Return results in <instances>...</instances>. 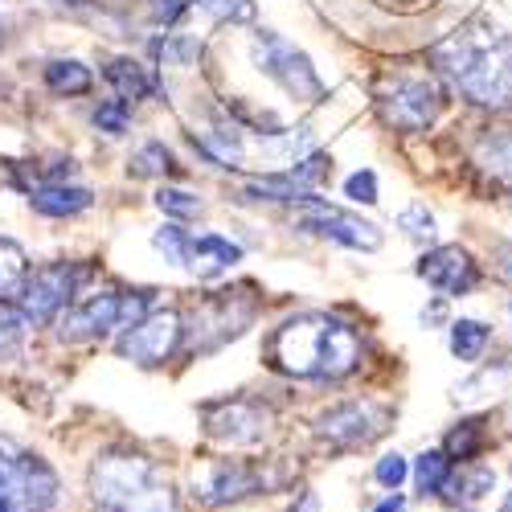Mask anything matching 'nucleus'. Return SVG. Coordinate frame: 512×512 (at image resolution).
Returning a JSON list of instances; mask_svg holds the SVG:
<instances>
[{
	"instance_id": "16",
	"label": "nucleus",
	"mask_w": 512,
	"mask_h": 512,
	"mask_svg": "<svg viewBox=\"0 0 512 512\" xmlns=\"http://www.w3.org/2000/svg\"><path fill=\"white\" fill-rule=\"evenodd\" d=\"M472 160L496 189L512 193V127H492V132H484L476 140Z\"/></svg>"
},
{
	"instance_id": "36",
	"label": "nucleus",
	"mask_w": 512,
	"mask_h": 512,
	"mask_svg": "<svg viewBox=\"0 0 512 512\" xmlns=\"http://www.w3.org/2000/svg\"><path fill=\"white\" fill-rule=\"evenodd\" d=\"M373 512H402V496H398V492H394V496H386V500H381Z\"/></svg>"
},
{
	"instance_id": "31",
	"label": "nucleus",
	"mask_w": 512,
	"mask_h": 512,
	"mask_svg": "<svg viewBox=\"0 0 512 512\" xmlns=\"http://www.w3.org/2000/svg\"><path fill=\"white\" fill-rule=\"evenodd\" d=\"M406 476H410V463H406V455H398V451L381 455L377 467H373V480H377L381 488H390V492H398Z\"/></svg>"
},
{
	"instance_id": "38",
	"label": "nucleus",
	"mask_w": 512,
	"mask_h": 512,
	"mask_svg": "<svg viewBox=\"0 0 512 512\" xmlns=\"http://www.w3.org/2000/svg\"><path fill=\"white\" fill-rule=\"evenodd\" d=\"M504 512H512V492H508V500H504Z\"/></svg>"
},
{
	"instance_id": "28",
	"label": "nucleus",
	"mask_w": 512,
	"mask_h": 512,
	"mask_svg": "<svg viewBox=\"0 0 512 512\" xmlns=\"http://www.w3.org/2000/svg\"><path fill=\"white\" fill-rule=\"evenodd\" d=\"M197 9L213 21H230V25H246L254 21V0H197Z\"/></svg>"
},
{
	"instance_id": "3",
	"label": "nucleus",
	"mask_w": 512,
	"mask_h": 512,
	"mask_svg": "<svg viewBox=\"0 0 512 512\" xmlns=\"http://www.w3.org/2000/svg\"><path fill=\"white\" fill-rule=\"evenodd\" d=\"M99 512H177V484L144 451H107L87 476Z\"/></svg>"
},
{
	"instance_id": "17",
	"label": "nucleus",
	"mask_w": 512,
	"mask_h": 512,
	"mask_svg": "<svg viewBox=\"0 0 512 512\" xmlns=\"http://www.w3.org/2000/svg\"><path fill=\"white\" fill-rule=\"evenodd\" d=\"M242 254L246 250L238 242L222 238V234H197L193 250H189V271L201 275V279H218V275H226L230 267L242 263Z\"/></svg>"
},
{
	"instance_id": "33",
	"label": "nucleus",
	"mask_w": 512,
	"mask_h": 512,
	"mask_svg": "<svg viewBox=\"0 0 512 512\" xmlns=\"http://www.w3.org/2000/svg\"><path fill=\"white\" fill-rule=\"evenodd\" d=\"M345 197L353 205H377V177H373V168H361V173H353L345 181Z\"/></svg>"
},
{
	"instance_id": "14",
	"label": "nucleus",
	"mask_w": 512,
	"mask_h": 512,
	"mask_svg": "<svg viewBox=\"0 0 512 512\" xmlns=\"http://www.w3.org/2000/svg\"><path fill=\"white\" fill-rule=\"evenodd\" d=\"M304 205H308V213H300V222H295L304 234L340 242L349 250H377L381 246V230L373 222H361V218H353V213H345V209L324 205L320 197H308Z\"/></svg>"
},
{
	"instance_id": "19",
	"label": "nucleus",
	"mask_w": 512,
	"mask_h": 512,
	"mask_svg": "<svg viewBox=\"0 0 512 512\" xmlns=\"http://www.w3.org/2000/svg\"><path fill=\"white\" fill-rule=\"evenodd\" d=\"M103 78L115 87V95L127 99V103L148 99V95L160 91V82L148 74V66H140V62H132V58H111L107 70H103Z\"/></svg>"
},
{
	"instance_id": "10",
	"label": "nucleus",
	"mask_w": 512,
	"mask_h": 512,
	"mask_svg": "<svg viewBox=\"0 0 512 512\" xmlns=\"http://www.w3.org/2000/svg\"><path fill=\"white\" fill-rule=\"evenodd\" d=\"M181 340H185V324L177 312H148L144 320L115 336V353L140 369H156L181 349Z\"/></svg>"
},
{
	"instance_id": "37",
	"label": "nucleus",
	"mask_w": 512,
	"mask_h": 512,
	"mask_svg": "<svg viewBox=\"0 0 512 512\" xmlns=\"http://www.w3.org/2000/svg\"><path fill=\"white\" fill-rule=\"evenodd\" d=\"M500 271L512 279V246H500Z\"/></svg>"
},
{
	"instance_id": "15",
	"label": "nucleus",
	"mask_w": 512,
	"mask_h": 512,
	"mask_svg": "<svg viewBox=\"0 0 512 512\" xmlns=\"http://www.w3.org/2000/svg\"><path fill=\"white\" fill-rule=\"evenodd\" d=\"M418 279H426L439 295H472L480 287V263L463 246H435L418 259Z\"/></svg>"
},
{
	"instance_id": "6",
	"label": "nucleus",
	"mask_w": 512,
	"mask_h": 512,
	"mask_svg": "<svg viewBox=\"0 0 512 512\" xmlns=\"http://www.w3.org/2000/svg\"><path fill=\"white\" fill-rule=\"evenodd\" d=\"M62 496L58 472L37 451L0 439V500L13 512H50Z\"/></svg>"
},
{
	"instance_id": "22",
	"label": "nucleus",
	"mask_w": 512,
	"mask_h": 512,
	"mask_svg": "<svg viewBox=\"0 0 512 512\" xmlns=\"http://www.w3.org/2000/svg\"><path fill=\"white\" fill-rule=\"evenodd\" d=\"M488 345H492V328L484 320H455L451 324V353L459 361H467V365L480 361Z\"/></svg>"
},
{
	"instance_id": "2",
	"label": "nucleus",
	"mask_w": 512,
	"mask_h": 512,
	"mask_svg": "<svg viewBox=\"0 0 512 512\" xmlns=\"http://www.w3.org/2000/svg\"><path fill=\"white\" fill-rule=\"evenodd\" d=\"M431 62L467 103L512 111V33L496 25H467L439 41Z\"/></svg>"
},
{
	"instance_id": "29",
	"label": "nucleus",
	"mask_w": 512,
	"mask_h": 512,
	"mask_svg": "<svg viewBox=\"0 0 512 512\" xmlns=\"http://www.w3.org/2000/svg\"><path fill=\"white\" fill-rule=\"evenodd\" d=\"M95 127L107 136H123L127 127H132V103L127 99H107L95 107Z\"/></svg>"
},
{
	"instance_id": "21",
	"label": "nucleus",
	"mask_w": 512,
	"mask_h": 512,
	"mask_svg": "<svg viewBox=\"0 0 512 512\" xmlns=\"http://www.w3.org/2000/svg\"><path fill=\"white\" fill-rule=\"evenodd\" d=\"M451 459H447V451H422L418 459H414V484H418V492L422 496H443L447 488H451Z\"/></svg>"
},
{
	"instance_id": "23",
	"label": "nucleus",
	"mask_w": 512,
	"mask_h": 512,
	"mask_svg": "<svg viewBox=\"0 0 512 512\" xmlns=\"http://www.w3.org/2000/svg\"><path fill=\"white\" fill-rule=\"evenodd\" d=\"M25 279H29L25 250L13 238H0V300H17Z\"/></svg>"
},
{
	"instance_id": "24",
	"label": "nucleus",
	"mask_w": 512,
	"mask_h": 512,
	"mask_svg": "<svg viewBox=\"0 0 512 512\" xmlns=\"http://www.w3.org/2000/svg\"><path fill=\"white\" fill-rule=\"evenodd\" d=\"M484 443H488L484 418H467V422H459L455 431L443 439V451H447V459H459V463H467V459H476V455L484 451Z\"/></svg>"
},
{
	"instance_id": "30",
	"label": "nucleus",
	"mask_w": 512,
	"mask_h": 512,
	"mask_svg": "<svg viewBox=\"0 0 512 512\" xmlns=\"http://www.w3.org/2000/svg\"><path fill=\"white\" fill-rule=\"evenodd\" d=\"M398 226H402L406 238H414V242H431V238H435V218H431V209H426L422 201H414V205H406V209L398 213Z\"/></svg>"
},
{
	"instance_id": "5",
	"label": "nucleus",
	"mask_w": 512,
	"mask_h": 512,
	"mask_svg": "<svg viewBox=\"0 0 512 512\" xmlns=\"http://www.w3.org/2000/svg\"><path fill=\"white\" fill-rule=\"evenodd\" d=\"M263 312V295H254V287H230V291H213L193 308V324L185 328L189 340L181 345L193 353V357H205V353H218L226 340L242 336L254 320Z\"/></svg>"
},
{
	"instance_id": "7",
	"label": "nucleus",
	"mask_w": 512,
	"mask_h": 512,
	"mask_svg": "<svg viewBox=\"0 0 512 512\" xmlns=\"http://www.w3.org/2000/svg\"><path fill=\"white\" fill-rule=\"evenodd\" d=\"M250 58H254V66H259L271 82H279L291 99H304V103H324L328 99L312 58L295 46V41H287L283 33L259 29V33H254V41H250Z\"/></svg>"
},
{
	"instance_id": "13",
	"label": "nucleus",
	"mask_w": 512,
	"mask_h": 512,
	"mask_svg": "<svg viewBox=\"0 0 512 512\" xmlns=\"http://www.w3.org/2000/svg\"><path fill=\"white\" fill-rule=\"evenodd\" d=\"M58 336L66 345H78V340H103L111 332L127 328V312H123V291H99L87 295V300H74L58 320Z\"/></svg>"
},
{
	"instance_id": "34",
	"label": "nucleus",
	"mask_w": 512,
	"mask_h": 512,
	"mask_svg": "<svg viewBox=\"0 0 512 512\" xmlns=\"http://www.w3.org/2000/svg\"><path fill=\"white\" fill-rule=\"evenodd\" d=\"M197 5V0H156V21H164V25H177L189 9Z\"/></svg>"
},
{
	"instance_id": "12",
	"label": "nucleus",
	"mask_w": 512,
	"mask_h": 512,
	"mask_svg": "<svg viewBox=\"0 0 512 512\" xmlns=\"http://www.w3.org/2000/svg\"><path fill=\"white\" fill-rule=\"evenodd\" d=\"M377 107L390 127L414 136L435 123V115L443 107V87L435 78H394V87L377 99Z\"/></svg>"
},
{
	"instance_id": "20",
	"label": "nucleus",
	"mask_w": 512,
	"mask_h": 512,
	"mask_svg": "<svg viewBox=\"0 0 512 512\" xmlns=\"http://www.w3.org/2000/svg\"><path fill=\"white\" fill-rule=\"evenodd\" d=\"M46 87L54 95H66V99L70 95H87L95 87V74H91V66H82L74 58H54L46 66Z\"/></svg>"
},
{
	"instance_id": "8",
	"label": "nucleus",
	"mask_w": 512,
	"mask_h": 512,
	"mask_svg": "<svg viewBox=\"0 0 512 512\" xmlns=\"http://www.w3.org/2000/svg\"><path fill=\"white\" fill-rule=\"evenodd\" d=\"M87 279H91V267H82V263H46L25 279L17 308L29 324H54L78 300Z\"/></svg>"
},
{
	"instance_id": "25",
	"label": "nucleus",
	"mask_w": 512,
	"mask_h": 512,
	"mask_svg": "<svg viewBox=\"0 0 512 512\" xmlns=\"http://www.w3.org/2000/svg\"><path fill=\"white\" fill-rule=\"evenodd\" d=\"M152 246L164 254V263L173 267H189V250H193V234L181 226V222H168L152 234Z\"/></svg>"
},
{
	"instance_id": "1",
	"label": "nucleus",
	"mask_w": 512,
	"mask_h": 512,
	"mask_svg": "<svg viewBox=\"0 0 512 512\" xmlns=\"http://www.w3.org/2000/svg\"><path fill=\"white\" fill-rule=\"evenodd\" d=\"M263 357L275 373L295 381H345L361 365V336L328 312H304L267 336Z\"/></svg>"
},
{
	"instance_id": "27",
	"label": "nucleus",
	"mask_w": 512,
	"mask_h": 512,
	"mask_svg": "<svg viewBox=\"0 0 512 512\" xmlns=\"http://www.w3.org/2000/svg\"><path fill=\"white\" fill-rule=\"evenodd\" d=\"M132 177H164V173H177V160H173V152H168L160 140H148L136 156H132Z\"/></svg>"
},
{
	"instance_id": "18",
	"label": "nucleus",
	"mask_w": 512,
	"mask_h": 512,
	"mask_svg": "<svg viewBox=\"0 0 512 512\" xmlns=\"http://www.w3.org/2000/svg\"><path fill=\"white\" fill-rule=\"evenodd\" d=\"M29 205L41 213V218H74V213H87L95 205V193L82 185H37L29 189Z\"/></svg>"
},
{
	"instance_id": "4",
	"label": "nucleus",
	"mask_w": 512,
	"mask_h": 512,
	"mask_svg": "<svg viewBox=\"0 0 512 512\" xmlns=\"http://www.w3.org/2000/svg\"><path fill=\"white\" fill-rule=\"evenodd\" d=\"M291 484V472L275 459L267 463H246V459H209L201 472H193V500L201 508H230L250 496L283 492Z\"/></svg>"
},
{
	"instance_id": "9",
	"label": "nucleus",
	"mask_w": 512,
	"mask_h": 512,
	"mask_svg": "<svg viewBox=\"0 0 512 512\" xmlns=\"http://www.w3.org/2000/svg\"><path fill=\"white\" fill-rule=\"evenodd\" d=\"M201 426L222 447H259L275 431V410L259 398H222L201 406Z\"/></svg>"
},
{
	"instance_id": "35",
	"label": "nucleus",
	"mask_w": 512,
	"mask_h": 512,
	"mask_svg": "<svg viewBox=\"0 0 512 512\" xmlns=\"http://www.w3.org/2000/svg\"><path fill=\"white\" fill-rule=\"evenodd\" d=\"M492 484H496V476H492V472H476L472 480H467V484H463V488H467L463 496H467V500H480V496H484V492H488Z\"/></svg>"
},
{
	"instance_id": "26",
	"label": "nucleus",
	"mask_w": 512,
	"mask_h": 512,
	"mask_svg": "<svg viewBox=\"0 0 512 512\" xmlns=\"http://www.w3.org/2000/svg\"><path fill=\"white\" fill-rule=\"evenodd\" d=\"M152 201H156V209L164 213V218H173V222H189V218H197V213H201V197L189 193V189H177V185L156 189Z\"/></svg>"
},
{
	"instance_id": "11",
	"label": "nucleus",
	"mask_w": 512,
	"mask_h": 512,
	"mask_svg": "<svg viewBox=\"0 0 512 512\" xmlns=\"http://www.w3.org/2000/svg\"><path fill=\"white\" fill-rule=\"evenodd\" d=\"M390 422V410L377 402H340L316 418V439L332 451H357L369 447Z\"/></svg>"
},
{
	"instance_id": "32",
	"label": "nucleus",
	"mask_w": 512,
	"mask_h": 512,
	"mask_svg": "<svg viewBox=\"0 0 512 512\" xmlns=\"http://www.w3.org/2000/svg\"><path fill=\"white\" fill-rule=\"evenodd\" d=\"M25 316H21V308L13 304V300H0V353H9L17 340H21V332H25Z\"/></svg>"
}]
</instances>
